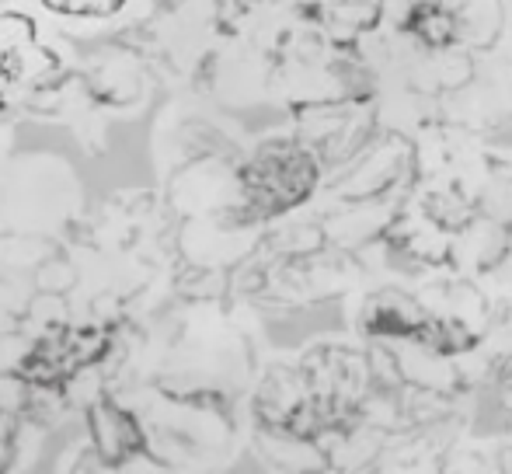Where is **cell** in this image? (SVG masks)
Instances as JSON below:
<instances>
[{
    "instance_id": "7",
    "label": "cell",
    "mask_w": 512,
    "mask_h": 474,
    "mask_svg": "<svg viewBox=\"0 0 512 474\" xmlns=\"http://www.w3.org/2000/svg\"><path fill=\"white\" fill-rule=\"evenodd\" d=\"M488 394H495V398L502 401V408H509V412H512V353L499 363V370H495Z\"/></svg>"
},
{
    "instance_id": "4",
    "label": "cell",
    "mask_w": 512,
    "mask_h": 474,
    "mask_svg": "<svg viewBox=\"0 0 512 474\" xmlns=\"http://www.w3.org/2000/svg\"><path fill=\"white\" fill-rule=\"evenodd\" d=\"M439 474H512V436L492 433L474 436L467 433L453 447Z\"/></svg>"
},
{
    "instance_id": "1",
    "label": "cell",
    "mask_w": 512,
    "mask_h": 474,
    "mask_svg": "<svg viewBox=\"0 0 512 474\" xmlns=\"http://www.w3.org/2000/svg\"><path fill=\"white\" fill-rule=\"evenodd\" d=\"M481 394L488 387L471 373L349 332L272 366L255 415L290 468L439 474L471 433Z\"/></svg>"
},
{
    "instance_id": "5",
    "label": "cell",
    "mask_w": 512,
    "mask_h": 474,
    "mask_svg": "<svg viewBox=\"0 0 512 474\" xmlns=\"http://www.w3.org/2000/svg\"><path fill=\"white\" fill-rule=\"evenodd\" d=\"M28 42H35V21L21 11H0V49L14 53Z\"/></svg>"
},
{
    "instance_id": "3",
    "label": "cell",
    "mask_w": 512,
    "mask_h": 474,
    "mask_svg": "<svg viewBox=\"0 0 512 474\" xmlns=\"http://www.w3.org/2000/svg\"><path fill=\"white\" fill-rule=\"evenodd\" d=\"M384 265L512 286V150L485 136H422Z\"/></svg>"
},
{
    "instance_id": "6",
    "label": "cell",
    "mask_w": 512,
    "mask_h": 474,
    "mask_svg": "<svg viewBox=\"0 0 512 474\" xmlns=\"http://www.w3.org/2000/svg\"><path fill=\"white\" fill-rule=\"evenodd\" d=\"M56 14H77V18H112L122 11L126 0H42Z\"/></svg>"
},
{
    "instance_id": "2",
    "label": "cell",
    "mask_w": 512,
    "mask_h": 474,
    "mask_svg": "<svg viewBox=\"0 0 512 474\" xmlns=\"http://www.w3.org/2000/svg\"><path fill=\"white\" fill-rule=\"evenodd\" d=\"M370 49L391 116L415 133L512 129V0H391Z\"/></svg>"
}]
</instances>
